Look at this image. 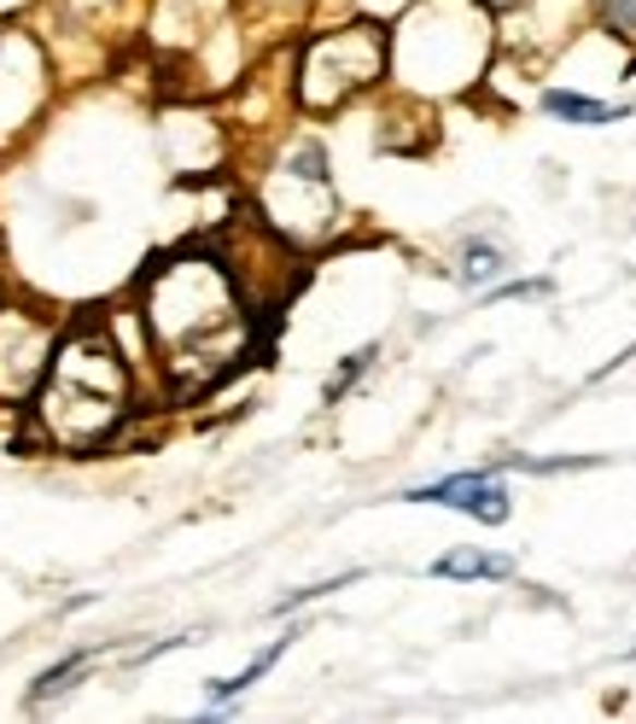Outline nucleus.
Returning a JSON list of instances; mask_svg holds the SVG:
<instances>
[{"label":"nucleus","mask_w":636,"mask_h":724,"mask_svg":"<svg viewBox=\"0 0 636 724\" xmlns=\"http://www.w3.org/2000/svg\"><path fill=\"white\" fill-rule=\"evenodd\" d=\"M397 502H415V509H456L467 520H479V526H502V520L514 514L508 485H502V462H491V467H461V474L409 485Z\"/></svg>","instance_id":"nucleus-8"},{"label":"nucleus","mask_w":636,"mask_h":724,"mask_svg":"<svg viewBox=\"0 0 636 724\" xmlns=\"http://www.w3.org/2000/svg\"><path fill=\"white\" fill-rule=\"evenodd\" d=\"M496 12L484 0H415L392 19V82L409 99L467 94L491 71Z\"/></svg>","instance_id":"nucleus-3"},{"label":"nucleus","mask_w":636,"mask_h":724,"mask_svg":"<svg viewBox=\"0 0 636 724\" xmlns=\"http://www.w3.org/2000/svg\"><path fill=\"white\" fill-rule=\"evenodd\" d=\"M362 579H368V572H362V567H350V572H339V579H322V584H304V591H287L269 614H275V619H287V614H298V608H310V602L333 596V591H350V584H362Z\"/></svg>","instance_id":"nucleus-16"},{"label":"nucleus","mask_w":636,"mask_h":724,"mask_svg":"<svg viewBox=\"0 0 636 724\" xmlns=\"http://www.w3.org/2000/svg\"><path fill=\"white\" fill-rule=\"evenodd\" d=\"M59 340L64 333L47 310L0 298V403H29L41 392Z\"/></svg>","instance_id":"nucleus-6"},{"label":"nucleus","mask_w":636,"mask_h":724,"mask_svg":"<svg viewBox=\"0 0 636 724\" xmlns=\"http://www.w3.org/2000/svg\"><path fill=\"white\" fill-rule=\"evenodd\" d=\"M129 410H135V368L117 351V340L94 322L71 328L53 351L41 392L29 397V420H36L41 444L64 450V456H94L123 432Z\"/></svg>","instance_id":"nucleus-2"},{"label":"nucleus","mask_w":636,"mask_h":724,"mask_svg":"<svg viewBox=\"0 0 636 724\" xmlns=\"http://www.w3.org/2000/svg\"><path fill=\"white\" fill-rule=\"evenodd\" d=\"M404 7H415V0H357V12H368V19H386V24H392Z\"/></svg>","instance_id":"nucleus-18"},{"label":"nucleus","mask_w":636,"mask_h":724,"mask_svg":"<svg viewBox=\"0 0 636 724\" xmlns=\"http://www.w3.org/2000/svg\"><path fill=\"white\" fill-rule=\"evenodd\" d=\"M380 82H392V24L368 12L315 29L292 54V106L304 117L345 111Z\"/></svg>","instance_id":"nucleus-4"},{"label":"nucleus","mask_w":636,"mask_h":724,"mask_svg":"<svg viewBox=\"0 0 636 724\" xmlns=\"http://www.w3.org/2000/svg\"><path fill=\"white\" fill-rule=\"evenodd\" d=\"M427 572H432V579H449V584H508L520 567H514V555H491V549L461 544V549L439 555Z\"/></svg>","instance_id":"nucleus-12"},{"label":"nucleus","mask_w":636,"mask_h":724,"mask_svg":"<svg viewBox=\"0 0 636 724\" xmlns=\"http://www.w3.org/2000/svg\"><path fill=\"white\" fill-rule=\"evenodd\" d=\"M484 7H491V12H496V19H502V12H514V7H526V0H484Z\"/></svg>","instance_id":"nucleus-20"},{"label":"nucleus","mask_w":636,"mask_h":724,"mask_svg":"<svg viewBox=\"0 0 636 724\" xmlns=\"http://www.w3.org/2000/svg\"><path fill=\"white\" fill-rule=\"evenodd\" d=\"M625 661H636V643H631V649H625Z\"/></svg>","instance_id":"nucleus-21"},{"label":"nucleus","mask_w":636,"mask_h":724,"mask_svg":"<svg viewBox=\"0 0 636 724\" xmlns=\"http://www.w3.org/2000/svg\"><path fill=\"white\" fill-rule=\"evenodd\" d=\"M257 216L292 246L333 240V228H339V193H333V158L315 134H292L275 153L269 176L257 188Z\"/></svg>","instance_id":"nucleus-5"},{"label":"nucleus","mask_w":636,"mask_h":724,"mask_svg":"<svg viewBox=\"0 0 636 724\" xmlns=\"http://www.w3.org/2000/svg\"><path fill=\"white\" fill-rule=\"evenodd\" d=\"M374 363H380V345H357V351H345L339 368H333L327 385H322V403H345V397H350V385H357Z\"/></svg>","instance_id":"nucleus-14"},{"label":"nucleus","mask_w":636,"mask_h":724,"mask_svg":"<svg viewBox=\"0 0 636 724\" xmlns=\"http://www.w3.org/2000/svg\"><path fill=\"white\" fill-rule=\"evenodd\" d=\"M502 275H508V251H502L496 240H484V234H473V240L461 246V269L456 281L473 286V293H484V286H496Z\"/></svg>","instance_id":"nucleus-13"},{"label":"nucleus","mask_w":636,"mask_h":724,"mask_svg":"<svg viewBox=\"0 0 636 724\" xmlns=\"http://www.w3.org/2000/svg\"><path fill=\"white\" fill-rule=\"evenodd\" d=\"M590 24L619 47H636V0H590Z\"/></svg>","instance_id":"nucleus-15"},{"label":"nucleus","mask_w":636,"mask_h":724,"mask_svg":"<svg viewBox=\"0 0 636 724\" xmlns=\"http://www.w3.org/2000/svg\"><path fill=\"white\" fill-rule=\"evenodd\" d=\"M106 654H111V643H82V649H71V654H59V661L47 666L41 678L29 684V689H24V707L36 713V707L59 701V696H71V689H76V684L94 672V661H106Z\"/></svg>","instance_id":"nucleus-11"},{"label":"nucleus","mask_w":636,"mask_h":724,"mask_svg":"<svg viewBox=\"0 0 636 724\" xmlns=\"http://www.w3.org/2000/svg\"><path fill=\"white\" fill-rule=\"evenodd\" d=\"M538 111L555 117V123H573V129L631 123V106H613V99H596V94H584V88H543L538 94Z\"/></svg>","instance_id":"nucleus-10"},{"label":"nucleus","mask_w":636,"mask_h":724,"mask_svg":"<svg viewBox=\"0 0 636 724\" xmlns=\"http://www.w3.org/2000/svg\"><path fill=\"white\" fill-rule=\"evenodd\" d=\"M298 637H310V626H287L269 649H257V654H251V661H245L240 672H228V678H205V713H211V719H223V713L245 696L251 684H263L280 661H287V649L298 643Z\"/></svg>","instance_id":"nucleus-9"},{"label":"nucleus","mask_w":636,"mask_h":724,"mask_svg":"<svg viewBox=\"0 0 636 724\" xmlns=\"http://www.w3.org/2000/svg\"><path fill=\"white\" fill-rule=\"evenodd\" d=\"M555 293V281L549 275H531V281H496V286H484V305H508V298H549Z\"/></svg>","instance_id":"nucleus-17"},{"label":"nucleus","mask_w":636,"mask_h":724,"mask_svg":"<svg viewBox=\"0 0 636 724\" xmlns=\"http://www.w3.org/2000/svg\"><path fill=\"white\" fill-rule=\"evenodd\" d=\"M251 7H263V12H298L304 0H251Z\"/></svg>","instance_id":"nucleus-19"},{"label":"nucleus","mask_w":636,"mask_h":724,"mask_svg":"<svg viewBox=\"0 0 636 724\" xmlns=\"http://www.w3.org/2000/svg\"><path fill=\"white\" fill-rule=\"evenodd\" d=\"M47 59L41 47L24 36V29H0V146L19 141V134L36 123V111L47 106Z\"/></svg>","instance_id":"nucleus-7"},{"label":"nucleus","mask_w":636,"mask_h":724,"mask_svg":"<svg viewBox=\"0 0 636 724\" xmlns=\"http://www.w3.org/2000/svg\"><path fill=\"white\" fill-rule=\"evenodd\" d=\"M135 316L170 392L199 397L240 368L251 351L257 305L223 258V246H181L141 275Z\"/></svg>","instance_id":"nucleus-1"}]
</instances>
